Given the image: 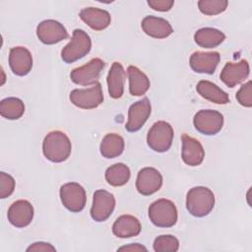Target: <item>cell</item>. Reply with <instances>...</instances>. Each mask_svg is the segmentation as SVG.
<instances>
[{
	"instance_id": "6da1fadb",
	"label": "cell",
	"mask_w": 252,
	"mask_h": 252,
	"mask_svg": "<svg viewBox=\"0 0 252 252\" xmlns=\"http://www.w3.org/2000/svg\"><path fill=\"white\" fill-rule=\"evenodd\" d=\"M72 150V145L68 136L61 131L49 132L42 143V153L44 157L52 162H62L66 160Z\"/></svg>"
},
{
	"instance_id": "7a4b0ae2",
	"label": "cell",
	"mask_w": 252,
	"mask_h": 252,
	"mask_svg": "<svg viewBox=\"0 0 252 252\" xmlns=\"http://www.w3.org/2000/svg\"><path fill=\"white\" fill-rule=\"evenodd\" d=\"M215 206L213 191L204 186L191 188L186 196V209L194 217L202 218L209 215Z\"/></svg>"
},
{
	"instance_id": "3957f363",
	"label": "cell",
	"mask_w": 252,
	"mask_h": 252,
	"mask_svg": "<svg viewBox=\"0 0 252 252\" xmlns=\"http://www.w3.org/2000/svg\"><path fill=\"white\" fill-rule=\"evenodd\" d=\"M150 220L158 227H171L177 221V209L173 202L158 199L149 207Z\"/></svg>"
},
{
	"instance_id": "277c9868",
	"label": "cell",
	"mask_w": 252,
	"mask_h": 252,
	"mask_svg": "<svg viewBox=\"0 0 252 252\" xmlns=\"http://www.w3.org/2000/svg\"><path fill=\"white\" fill-rule=\"evenodd\" d=\"M92 48V40L89 34L80 29L73 32L70 42L62 49L61 58L64 62L70 64L85 57Z\"/></svg>"
},
{
	"instance_id": "5b68a950",
	"label": "cell",
	"mask_w": 252,
	"mask_h": 252,
	"mask_svg": "<svg viewBox=\"0 0 252 252\" xmlns=\"http://www.w3.org/2000/svg\"><path fill=\"white\" fill-rule=\"evenodd\" d=\"M173 128L165 121H158L153 124L148 132V146L155 152L164 153L168 151L172 145Z\"/></svg>"
},
{
	"instance_id": "8992f818",
	"label": "cell",
	"mask_w": 252,
	"mask_h": 252,
	"mask_svg": "<svg viewBox=\"0 0 252 252\" xmlns=\"http://www.w3.org/2000/svg\"><path fill=\"white\" fill-rule=\"evenodd\" d=\"M71 102L82 109H93L103 101L101 85L96 83L87 89H75L70 93Z\"/></svg>"
},
{
	"instance_id": "52a82bcc",
	"label": "cell",
	"mask_w": 252,
	"mask_h": 252,
	"mask_svg": "<svg viewBox=\"0 0 252 252\" xmlns=\"http://www.w3.org/2000/svg\"><path fill=\"white\" fill-rule=\"evenodd\" d=\"M60 199L63 206L72 213H79L84 210L87 202V195L84 187L76 182H69L61 186Z\"/></svg>"
},
{
	"instance_id": "ba28073f",
	"label": "cell",
	"mask_w": 252,
	"mask_h": 252,
	"mask_svg": "<svg viewBox=\"0 0 252 252\" xmlns=\"http://www.w3.org/2000/svg\"><path fill=\"white\" fill-rule=\"evenodd\" d=\"M104 65V62L100 58H93L84 66L75 68L71 72L70 78L72 82L77 85L93 86L98 83V79Z\"/></svg>"
},
{
	"instance_id": "9c48e42d",
	"label": "cell",
	"mask_w": 252,
	"mask_h": 252,
	"mask_svg": "<svg viewBox=\"0 0 252 252\" xmlns=\"http://www.w3.org/2000/svg\"><path fill=\"white\" fill-rule=\"evenodd\" d=\"M195 129L201 134L211 136L218 134L223 125V116L220 112L212 109L198 111L193 119Z\"/></svg>"
},
{
	"instance_id": "30bf717a",
	"label": "cell",
	"mask_w": 252,
	"mask_h": 252,
	"mask_svg": "<svg viewBox=\"0 0 252 252\" xmlns=\"http://www.w3.org/2000/svg\"><path fill=\"white\" fill-rule=\"evenodd\" d=\"M115 208V198L110 192L100 189L94 193L93 205L91 208V217L95 221L106 220Z\"/></svg>"
},
{
	"instance_id": "8fae6325",
	"label": "cell",
	"mask_w": 252,
	"mask_h": 252,
	"mask_svg": "<svg viewBox=\"0 0 252 252\" xmlns=\"http://www.w3.org/2000/svg\"><path fill=\"white\" fill-rule=\"evenodd\" d=\"M36 35L44 44H55L68 37L65 27L55 20H45L38 24Z\"/></svg>"
},
{
	"instance_id": "7c38bea8",
	"label": "cell",
	"mask_w": 252,
	"mask_h": 252,
	"mask_svg": "<svg viewBox=\"0 0 252 252\" xmlns=\"http://www.w3.org/2000/svg\"><path fill=\"white\" fill-rule=\"evenodd\" d=\"M162 185V176L159 171L154 167H144L137 175L136 188L144 196H149L160 189Z\"/></svg>"
},
{
	"instance_id": "4fadbf2b",
	"label": "cell",
	"mask_w": 252,
	"mask_h": 252,
	"mask_svg": "<svg viewBox=\"0 0 252 252\" xmlns=\"http://www.w3.org/2000/svg\"><path fill=\"white\" fill-rule=\"evenodd\" d=\"M151 102L148 97L133 103L128 110V121L125 128L128 132H137L151 115Z\"/></svg>"
},
{
	"instance_id": "5bb4252c",
	"label": "cell",
	"mask_w": 252,
	"mask_h": 252,
	"mask_svg": "<svg viewBox=\"0 0 252 252\" xmlns=\"http://www.w3.org/2000/svg\"><path fill=\"white\" fill-rule=\"evenodd\" d=\"M7 217L12 225L19 228L26 227L33 219V207L27 200H18L8 209Z\"/></svg>"
},
{
	"instance_id": "9a60e30c",
	"label": "cell",
	"mask_w": 252,
	"mask_h": 252,
	"mask_svg": "<svg viewBox=\"0 0 252 252\" xmlns=\"http://www.w3.org/2000/svg\"><path fill=\"white\" fill-rule=\"evenodd\" d=\"M249 70V64L246 60L237 63L228 62L222 68L220 77L228 88H233L248 78Z\"/></svg>"
},
{
	"instance_id": "2e32d148",
	"label": "cell",
	"mask_w": 252,
	"mask_h": 252,
	"mask_svg": "<svg viewBox=\"0 0 252 252\" xmlns=\"http://www.w3.org/2000/svg\"><path fill=\"white\" fill-rule=\"evenodd\" d=\"M9 65L15 75H28L32 68V56L30 50L23 46L11 48L9 53Z\"/></svg>"
},
{
	"instance_id": "e0dca14e",
	"label": "cell",
	"mask_w": 252,
	"mask_h": 252,
	"mask_svg": "<svg viewBox=\"0 0 252 252\" xmlns=\"http://www.w3.org/2000/svg\"><path fill=\"white\" fill-rule=\"evenodd\" d=\"M181 141V157L183 161L190 166L200 165L205 158V151L201 143L187 134L182 135Z\"/></svg>"
},
{
	"instance_id": "ac0fdd59",
	"label": "cell",
	"mask_w": 252,
	"mask_h": 252,
	"mask_svg": "<svg viewBox=\"0 0 252 252\" xmlns=\"http://www.w3.org/2000/svg\"><path fill=\"white\" fill-rule=\"evenodd\" d=\"M220 60V55L217 51L194 52L190 57V67L196 73L213 74Z\"/></svg>"
},
{
	"instance_id": "d6986e66",
	"label": "cell",
	"mask_w": 252,
	"mask_h": 252,
	"mask_svg": "<svg viewBox=\"0 0 252 252\" xmlns=\"http://www.w3.org/2000/svg\"><path fill=\"white\" fill-rule=\"evenodd\" d=\"M141 27L146 34L154 38H165L173 32L171 25L165 19L156 16L145 17Z\"/></svg>"
},
{
	"instance_id": "ffe728a7",
	"label": "cell",
	"mask_w": 252,
	"mask_h": 252,
	"mask_svg": "<svg viewBox=\"0 0 252 252\" xmlns=\"http://www.w3.org/2000/svg\"><path fill=\"white\" fill-rule=\"evenodd\" d=\"M79 16L83 22L94 31H102L106 29L111 22L110 14L107 11L94 7L82 9Z\"/></svg>"
},
{
	"instance_id": "44dd1931",
	"label": "cell",
	"mask_w": 252,
	"mask_h": 252,
	"mask_svg": "<svg viewBox=\"0 0 252 252\" xmlns=\"http://www.w3.org/2000/svg\"><path fill=\"white\" fill-rule=\"evenodd\" d=\"M142 226L140 220L131 215H122L114 221L112 232L120 238H129L137 236L141 232Z\"/></svg>"
},
{
	"instance_id": "7402d4cb",
	"label": "cell",
	"mask_w": 252,
	"mask_h": 252,
	"mask_svg": "<svg viewBox=\"0 0 252 252\" xmlns=\"http://www.w3.org/2000/svg\"><path fill=\"white\" fill-rule=\"evenodd\" d=\"M125 71L119 62H114L107 75L108 94L112 98H120L124 93Z\"/></svg>"
},
{
	"instance_id": "603a6c76",
	"label": "cell",
	"mask_w": 252,
	"mask_h": 252,
	"mask_svg": "<svg viewBox=\"0 0 252 252\" xmlns=\"http://www.w3.org/2000/svg\"><path fill=\"white\" fill-rule=\"evenodd\" d=\"M196 90L202 97L214 103L226 104L229 102L228 94L224 91H222L220 88H219L216 84L210 81H207V80L200 81L196 86Z\"/></svg>"
},
{
	"instance_id": "cb8c5ba5",
	"label": "cell",
	"mask_w": 252,
	"mask_h": 252,
	"mask_svg": "<svg viewBox=\"0 0 252 252\" xmlns=\"http://www.w3.org/2000/svg\"><path fill=\"white\" fill-rule=\"evenodd\" d=\"M127 75L129 79V92L134 96L145 94L150 89V80L145 73L135 66L127 68Z\"/></svg>"
},
{
	"instance_id": "d4e9b609",
	"label": "cell",
	"mask_w": 252,
	"mask_h": 252,
	"mask_svg": "<svg viewBox=\"0 0 252 252\" xmlns=\"http://www.w3.org/2000/svg\"><path fill=\"white\" fill-rule=\"evenodd\" d=\"M225 39V35L220 30L214 28H202L194 34L195 42L203 48H214Z\"/></svg>"
},
{
	"instance_id": "484cf974",
	"label": "cell",
	"mask_w": 252,
	"mask_h": 252,
	"mask_svg": "<svg viewBox=\"0 0 252 252\" xmlns=\"http://www.w3.org/2000/svg\"><path fill=\"white\" fill-rule=\"evenodd\" d=\"M124 146V140L120 135L109 133L101 140L99 150L105 158H114L123 153Z\"/></svg>"
},
{
	"instance_id": "4316f807",
	"label": "cell",
	"mask_w": 252,
	"mask_h": 252,
	"mask_svg": "<svg viewBox=\"0 0 252 252\" xmlns=\"http://www.w3.org/2000/svg\"><path fill=\"white\" fill-rule=\"evenodd\" d=\"M130 179L129 167L121 162L109 166L105 171V180L114 187L123 186Z\"/></svg>"
},
{
	"instance_id": "83f0119b",
	"label": "cell",
	"mask_w": 252,
	"mask_h": 252,
	"mask_svg": "<svg viewBox=\"0 0 252 252\" xmlns=\"http://www.w3.org/2000/svg\"><path fill=\"white\" fill-rule=\"evenodd\" d=\"M25 112V104L18 97H7L0 102V114L9 120H16L22 117Z\"/></svg>"
},
{
	"instance_id": "f1b7e54d",
	"label": "cell",
	"mask_w": 252,
	"mask_h": 252,
	"mask_svg": "<svg viewBox=\"0 0 252 252\" xmlns=\"http://www.w3.org/2000/svg\"><path fill=\"white\" fill-rule=\"evenodd\" d=\"M156 252H176L179 249V240L170 234L158 236L153 244Z\"/></svg>"
},
{
	"instance_id": "f546056e",
	"label": "cell",
	"mask_w": 252,
	"mask_h": 252,
	"mask_svg": "<svg viewBox=\"0 0 252 252\" xmlns=\"http://www.w3.org/2000/svg\"><path fill=\"white\" fill-rule=\"evenodd\" d=\"M226 0H200L198 7L201 13L207 16H214L222 13L227 8Z\"/></svg>"
},
{
	"instance_id": "4dcf8cb0",
	"label": "cell",
	"mask_w": 252,
	"mask_h": 252,
	"mask_svg": "<svg viewBox=\"0 0 252 252\" xmlns=\"http://www.w3.org/2000/svg\"><path fill=\"white\" fill-rule=\"evenodd\" d=\"M15 189V179L6 172H0V198L9 197Z\"/></svg>"
},
{
	"instance_id": "1f68e13d",
	"label": "cell",
	"mask_w": 252,
	"mask_h": 252,
	"mask_svg": "<svg viewBox=\"0 0 252 252\" xmlns=\"http://www.w3.org/2000/svg\"><path fill=\"white\" fill-rule=\"evenodd\" d=\"M251 81H248L244 85L240 87L238 92L236 93V99L237 101L245 107L252 106V87Z\"/></svg>"
},
{
	"instance_id": "d6a6232c",
	"label": "cell",
	"mask_w": 252,
	"mask_h": 252,
	"mask_svg": "<svg viewBox=\"0 0 252 252\" xmlns=\"http://www.w3.org/2000/svg\"><path fill=\"white\" fill-rule=\"evenodd\" d=\"M148 5L156 11L166 12L169 11L174 5L173 0H149Z\"/></svg>"
},
{
	"instance_id": "836d02e7",
	"label": "cell",
	"mask_w": 252,
	"mask_h": 252,
	"mask_svg": "<svg viewBox=\"0 0 252 252\" xmlns=\"http://www.w3.org/2000/svg\"><path fill=\"white\" fill-rule=\"evenodd\" d=\"M27 251H44V252L47 251L48 252V251H56V249L50 243L39 241V242H34L31 244L27 248Z\"/></svg>"
},
{
	"instance_id": "e575fe53",
	"label": "cell",
	"mask_w": 252,
	"mask_h": 252,
	"mask_svg": "<svg viewBox=\"0 0 252 252\" xmlns=\"http://www.w3.org/2000/svg\"><path fill=\"white\" fill-rule=\"evenodd\" d=\"M119 251H131V252H138V251H147V248L139 243H132V244H128L125 246H122L120 248H118Z\"/></svg>"
}]
</instances>
